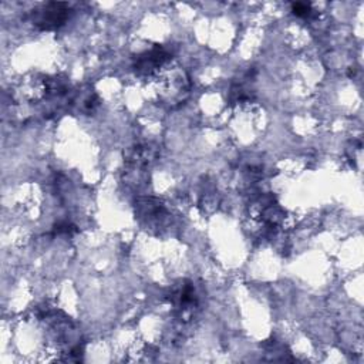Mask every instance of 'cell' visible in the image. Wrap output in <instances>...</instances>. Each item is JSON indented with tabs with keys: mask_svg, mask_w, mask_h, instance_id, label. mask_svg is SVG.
<instances>
[{
	"mask_svg": "<svg viewBox=\"0 0 364 364\" xmlns=\"http://www.w3.org/2000/svg\"><path fill=\"white\" fill-rule=\"evenodd\" d=\"M68 13L70 7L67 3H46L31 11V23L43 31L55 30L65 23Z\"/></svg>",
	"mask_w": 364,
	"mask_h": 364,
	"instance_id": "6da1fadb",
	"label": "cell"
},
{
	"mask_svg": "<svg viewBox=\"0 0 364 364\" xmlns=\"http://www.w3.org/2000/svg\"><path fill=\"white\" fill-rule=\"evenodd\" d=\"M291 10H293V13H294L296 16H299V17H307V16H310V13H311V7H310V4H307V3H293Z\"/></svg>",
	"mask_w": 364,
	"mask_h": 364,
	"instance_id": "3957f363",
	"label": "cell"
},
{
	"mask_svg": "<svg viewBox=\"0 0 364 364\" xmlns=\"http://www.w3.org/2000/svg\"><path fill=\"white\" fill-rule=\"evenodd\" d=\"M169 58H171L169 54L162 47L156 46L152 50L138 55L135 60L134 68L138 74H144V75L152 74L155 70L162 67Z\"/></svg>",
	"mask_w": 364,
	"mask_h": 364,
	"instance_id": "7a4b0ae2",
	"label": "cell"
}]
</instances>
